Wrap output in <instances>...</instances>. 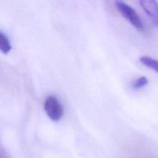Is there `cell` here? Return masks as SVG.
<instances>
[{
	"label": "cell",
	"instance_id": "cell-2",
	"mask_svg": "<svg viewBox=\"0 0 158 158\" xmlns=\"http://www.w3.org/2000/svg\"><path fill=\"white\" fill-rule=\"evenodd\" d=\"M44 110L48 117L53 121H59L63 115V108L58 99L53 95L49 96L44 103Z\"/></svg>",
	"mask_w": 158,
	"mask_h": 158
},
{
	"label": "cell",
	"instance_id": "cell-3",
	"mask_svg": "<svg viewBox=\"0 0 158 158\" xmlns=\"http://www.w3.org/2000/svg\"><path fill=\"white\" fill-rule=\"evenodd\" d=\"M141 7L148 15V16L151 19L154 24H157L158 19V6L156 1H151V0H143V1L139 2Z\"/></svg>",
	"mask_w": 158,
	"mask_h": 158
},
{
	"label": "cell",
	"instance_id": "cell-5",
	"mask_svg": "<svg viewBox=\"0 0 158 158\" xmlns=\"http://www.w3.org/2000/svg\"><path fill=\"white\" fill-rule=\"evenodd\" d=\"M140 63L144 65L147 67L153 69L155 72H157V62L156 60L148 56H143L140 58Z\"/></svg>",
	"mask_w": 158,
	"mask_h": 158
},
{
	"label": "cell",
	"instance_id": "cell-7",
	"mask_svg": "<svg viewBox=\"0 0 158 158\" xmlns=\"http://www.w3.org/2000/svg\"><path fill=\"white\" fill-rule=\"evenodd\" d=\"M0 158H6V156L2 151H0Z\"/></svg>",
	"mask_w": 158,
	"mask_h": 158
},
{
	"label": "cell",
	"instance_id": "cell-6",
	"mask_svg": "<svg viewBox=\"0 0 158 158\" xmlns=\"http://www.w3.org/2000/svg\"><path fill=\"white\" fill-rule=\"evenodd\" d=\"M148 83V80L146 77H140V78L137 79L134 82L132 83V87L135 89H140V88L143 87V86H147Z\"/></svg>",
	"mask_w": 158,
	"mask_h": 158
},
{
	"label": "cell",
	"instance_id": "cell-4",
	"mask_svg": "<svg viewBox=\"0 0 158 158\" xmlns=\"http://www.w3.org/2000/svg\"><path fill=\"white\" fill-rule=\"evenodd\" d=\"M12 49L10 41L5 34L0 32V51L2 53L7 54Z\"/></svg>",
	"mask_w": 158,
	"mask_h": 158
},
{
	"label": "cell",
	"instance_id": "cell-1",
	"mask_svg": "<svg viewBox=\"0 0 158 158\" xmlns=\"http://www.w3.org/2000/svg\"><path fill=\"white\" fill-rule=\"evenodd\" d=\"M115 3L117 9H118L120 13L127 20H128L133 26H134L138 30H143L144 26H143V22L133 8L122 1H117Z\"/></svg>",
	"mask_w": 158,
	"mask_h": 158
}]
</instances>
